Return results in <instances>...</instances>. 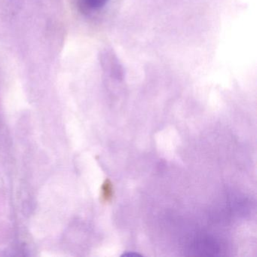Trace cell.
<instances>
[{
    "label": "cell",
    "mask_w": 257,
    "mask_h": 257,
    "mask_svg": "<svg viewBox=\"0 0 257 257\" xmlns=\"http://www.w3.org/2000/svg\"><path fill=\"white\" fill-rule=\"evenodd\" d=\"M109 0H76L78 9L85 15L98 13L106 7Z\"/></svg>",
    "instance_id": "obj_2"
},
{
    "label": "cell",
    "mask_w": 257,
    "mask_h": 257,
    "mask_svg": "<svg viewBox=\"0 0 257 257\" xmlns=\"http://www.w3.org/2000/svg\"><path fill=\"white\" fill-rule=\"evenodd\" d=\"M103 70L115 79H121L124 76V68L120 63L118 57L112 50H106L102 55Z\"/></svg>",
    "instance_id": "obj_1"
},
{
    "label": "cell",
    "mask_w": 257,
    "mask_h": 257,
    "mask_svg": "<svg viewBox=\"0 0 257 257\" xmlns=\"http://www.w3.org/2000/svg\"><path fill=\"white\" fill-rule=\"evenodd\" d=\"M113 196V186L109 180H106L101 189V198L103 202H109Z\"/></svg>",
    "instance_id": "obj_3"
}]
</instances>
